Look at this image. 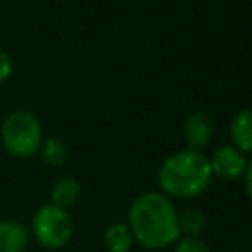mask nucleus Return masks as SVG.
<instances>
[{"instance_id": "obj_2", "label": "nucleus", "mask_w": 252, "mask_h": 252, "mask_svg": "<svg viewBox=\"0 0 252 252\" xmlns=\"http://www.w3.org/2000/svg\"><path fill=\"white\" fill-rule=\"evenodd\" d=\"M213 179L209 158L199 150H181L167 156L158 171V183L165 197L191 199L201 195Z\"/></svg>"}, {"instance_id": "obj_4", "label": "nucleus", "mask_w": 252, "mask_h": 252, "mask_svg": "<svg viewBox=\"0 0 252 252\" xmlns=\"http://www.w3.org/2000/svg\"><path fill=\"white\" fill-rule=\"evenodd\" d=\"M33 238L47 250H59L69 244L73 236V219L67 209L55 205H43L35 211L32 219Z\"/></svg>"}, {"instance_id": "obj_9", "label": "nucleus", "mask_w": 252, "mask_h": 252, "mask_svg": "<svg viewBox=\"0 0 252 252\" xmlns=\"http://www.w3.org/2000/svg\"><path fill=\"white\" fill-rule=\"evenodd\" d=\"M49 197H51V205L67 209L75 205L77 199L81 197V183L71 175H63L53 183Z\"/></svg>"}, {"instance_id": "obj_3", "label": "nucleus", "mask_w": 252, "mask_h": 252, "mask_svg": "<svg viewBox=\"0 0 252 252\" xmlns=\"http://www.w3.org/2000/svg\"><path fill=\"white\" fill-rule=\"evenodd\" d=\"M0 140L4 150L14 158H30L43 142L41 124L30 110H14L2 120Z\"/></svg>"}, {"instance_id": "obj_1", "label": "nucleus", "mask_w": 252, "mask_h": 252, "mask_svg": "<svg viewBox=\"0 0 252 252\" xmlns=\"http://www.w3.org/2000/svg\"><path fill=\"white\" fill-rule=\"evenodd\" d=\"M126 224L134 242L148 250L167 248L179 238L177 211L171 199L158 191H146L132 201Z\"/></svg>"}, {"instance_id": "obj_6", "label": "nucleus", "mask_w": 252, "mask_h": 252, "mask_svg": "<svg viewBox=\"0 0 252 252\" xmlns=\"http://www.w3.org/2000/svg\"><path fill=\"white\" fill-rule=\"evenodd\" d=\"M213 134H215V122L211 114L205 110L191 112L183 122V138L189 150L201 152V148H205L213 140Z\"/></svg>"}, {"instance_id": "obj_13", "label": "nucleus", "mask_w": 252, "mask_h": 252, "mask_svg": "<svg viewBox=\"0 0 252 252\" xmlns=\"http://www.w3.org/2000/svg\"><path fill=\"white\" fill-rule=\"evenodd\" d=\"M173 252H211V250L201 238L179 236L175 240V244H173Z\"/></svg>"}, {"instance_id": "obj_7", "label": "nucleus", "mask_w": 252, "mask_h": 252, "mask_svg": "<svg viewBox=\"0 0 252 252\" xmlns=\"http://www.w3.org/2000/svg\"><path fill=\"white\" fill-rule=\"evenodd\" d=\"M30 246V230L18 220H0V252H24Z\"/></svg>"}, {"instance_id": "obj_10", "label": "nucleus", "mask_w": 252, "mask_h": 252, "mask_svg": "<svg viewBox=\"0 0 252 252\" xmlns=\"http://www.w3.org/2000/svg\"><path fill=\"white\" fill-rule=\"evenodd\" d=\"M134 236L126 222H110L104 230V246L108 252H130Z\"/></svg>"}, {"instance_id": "obj_5", "label": "nucleus", "mask_w": 252, "mask_h": 252, "mask_svg": "<svg viewBox=\"0 0 252 252\" xmlns=\"http://www.w3.org/2000/svg\"><path fill=\"white\" fill-rule=\"evenodd\" d=\"M246 163H248V159L234 146H222L209 158L213 175H219L220 179H226V181H232V179L244 175Z\"/></svg>"}, {"instance_id": "obj_8", "label": "nucleus", "mask_w": 252, "mask_h": 252, "mask_svg": "<svg viewBox=\"0 0 252 252\" xmlns=\"http://www.w3.org/2000/svg\"><path fill=\"white\" fill-rule=\"evenodd\" d=\"M228 132H230L232 146L238 152L242 154L252 152V108L238 110L230 120Z\"/></svg>"}, {"instance_id": "obj_15", "label": "nucleus", "mask_w": 252, "mask_h": 252, "mask_svg": "<svg viewBox=\"0 0 252 252\" xmlns=\"http://www.w3.org/2000/svg\"><path fill=\"white\" fill-rule=\"evenodd\" d=\"M244 189H246V195L252 199V159L246 163V169H244Z\"/></svg>"}, {"instance_id": "obj_12", "label": "nucleus", "mask_w": 252, "mask_h": 252, "mask_svg": "<svg viewBox=\"0 0 252 252\" xmlns=\"http://www.w3.org/2000/svg\"><path fill=\"white\" fill-rule=\"evenodd\" d=\"M37 152H39L41 159L47 165H51V167H59L67 159V146L59 138H47V140H43Z\"/></svg>"}, {"instance_id": "obj_14", "label": "nucleus", "mask_w": 252, "mask_h": 252, "mask_svg": "<svg viewBox=\"0 0 252 252\" xmlns=\"http://www.w3.org/2000/svg\"><path fill=\"white\" fill-rule=\"evenodd\" d=\"M10 75H12V57L8 55V51L0 47V83L10 79Z\"/></svg>"}, {"instance_id": "obj_11", "label": "nucleus", "mask_w": 252, "mask_h": 252, "mask_svg": "<svg viewBox=\"0 0 252 252\" xmlns=\"http://www.w3.org/2000/svg\"><path fill=\"white\" fill-rule=\"evenodd\" d=\"M177 226L179 236L199 238V234L207 228V217L199 209H185L183 213H177Z\"/></svg>"}]
</instances>
